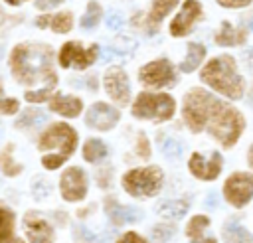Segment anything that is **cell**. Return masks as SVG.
<instances>
[{"label":"cell","instance_id":"6da1fadb","mask_svg":"<svg viewBox=\"0 0 253 243\" xmlns=\"http://www.w3.org/2000/svg\"><path fill=\"white\" fill-rule=\"evenodd\" d=\"M182 115L192 132L208 128L225 148L233 146L245 128V121L239 111L204 89H192L186 93Z\"/></svg>","mask_w":253,"mask_h":243},{"label":"cell","instance_id":"7a4b0ae2","mask_svg":"<svg viewBox=\"0 0 253 243\" xmlns=\"http://www.w3.org/2000/svg\"><path fill=\"white\" fill-rule=\"evenodd\" d=\"M10 67L22 85H38L53 89L57 77L51 67V47L45 43H20L10 53Z\"/></svg>","mask_w":253,"mask_h":243},{"label":"cell","instance_id":"3957f363","mask_svg":"<svg viewBox=\"0 0 253 243\" xmlns=\"http://www.w3.org/2000/svg\"><path fill=\"white\" fill-rule=\"evenodd\" d=\"M202 81L229 99H241L245 91V81L237 73V65L231 55H219L208 61L202 69Z\"/></svg>","mask_w":253,"mask_h":243},{"label":"cell","instance_id":"277c9868","mask_svg":"<svg viewBox=\"0 0 253 243\" xmlns=\"http://www.w3.org/2000/svg\"><path fill=\"white\" fill-rule=\"evenodd\" d=\"M77 144V132L65 124V122H55L51 124L42 136H40V150L45 152V156L42 158V164L47 170H55L59 168L75 150Z\"/></svg>","mask_w":253,"mask_h":243},{"label":"cell","instance_id":"5b68a950","mask_svg":"<svg viewBox=\"0 0 253 243\" xmlns=\"http://www.w3.org/2000/svg\"><path fill=\"white\" fill-rule=\"evenodd\" d=\"M176 103L166 93H140L132 103V115L136 119L168 121L174 115Z\"/></svg>","mask_w":253,"mask_h":243},{"label":"cell","instance_id":"8992f818","mask_svg":"<svg viewBox=\"0 0 253 243\" xmlns=\"http://www.w3.org/2000/svg\"><path fill=\"white\" fill-rule=\"evenodd\" d=\"M123 188L134 198L154 196L162 188V170L158 166L134 168L123 176Z\"/></svg>","mask_w":253,"mask_h":243},{"label":"cell","instance_id":"52a82bcc","mask_svg":"<svg viewBox=\"0 0 253 243\" xmlns=\"http://www.w3.org/2000/svg\"><path fill=\"white\" fill-rule=\"evenodd\" d=\"M99 53V45H89L87 49L79 41H67L59 49V65L61 67H75V69H85L89 67Z\"/></svg>","mask_w":253,"mask_h":243},{"label":"cell","instance_id":"ba28073f","mask_svg":"<svg viewBox=\"0 0 253 243\" xmlns=\"http://www.w3.org/2000/svg\"><path fill=\"white\" fill-rule=\"evenodd\" d=\"M223 196L235 207H243L245 203H249V200L253 196V178H251V174H247V172L231 174L223 184Z\"/></svg>","mask_w":253,"mask_h":243},{"label":"cell","instance_id":"9c48e42d","mask_svg":"<svg viewBox=\"0 0 253 243\" xmlns=\"http://www.w3.org/2000/svg\"><path fill=\"white\" fill-rule=\"evenodd\" d=\"M138 79L148 87H170L176 83V73L168 59H156L138 71Z\"/></svg>","mask_w":253,"mask_h":243},{"label":"cell","instance_id":"30bf717a","mask_svg":"<svg viewBox=\"0 0 253 243\" xmlns=\"http://www.w3.org/2000/svg\"><path fill=\"white\" fill-rule=\"evenodd\" d=\"M59 186H61V196H63L67 202H77V200L85 198V194H87L85 172H83L81 168H77V166L67 168V170L61 174Z\"/></svg>","mask_w":253,"mask_h":243},{"label":"cell","instance_id":"8fae6325","mask_svg":"<svg viewBox=\"0 0 253 243\" xmlns=\"http://www.w3.org/2000/svg\"><path fill=\"white\" fill-rule=\"evenodd\" d=\"M105 91L119 105H126L130 99L128 77L121 67H111L105 71Z\"/></svg>","mask_w":253,"mask_h":243},{"label":"cell","instance_id":"7c38bea8","mask_svg":"<svg viewBox=\"0 0 253 243\" xmlns=\"http://www.w3.org/2000/svg\"><path fill=\"white\" fill-rule=\"evenodd\" d=\"M200 16H202V4H200L198 0H186V2L182 4V10L174 16V20H172V24H170V34H172L174 38L186 36V34L192 30L194 22H196Z\"/></svg>","mask_w":253,"mask_h":243},{"label":"cell","instance_id":"4fadbf2b","mask_svg":"<svg viewBox=\"0 0 253 243\" xmlns=\"http://www.w3.org/2000/svg\"><path fill=\"white\" fill-rule=\"evenodd\" d=\"M221 164H223V160H221V154H219V152H211L210 160H206L200 152H194V154L190 156L188 168H190V172H192L196 178H200V180H213V178H217V174L221 172Z\"/></svg>","mask_w":253,"mask_h":243},{"label":"cell","instance_id":"5bb4252c","mask_svg":"<svg viewBox=\"0 0 253 243\" xmlns=\"http://www.w3.org/2000/svg\"><path fill=\"white\" fill-rule=\"evenodd\" d=\"M85 122H87V126H91V128L109 130V128H113V126L119 122V111L113 109V107L107 105V103H95V105H91V109L87 111Z\"/></svg>","mask_w":253,"mask_h":243},{"label":"cell","instance_id":"9a60e30c","mask_svg":"<svg viewBox=\"0 0 253 243\" xmlns=\"http://www.w3.org/2000/svg\"><path fill=\"white\" fill-rule=\"evenodd\" d=\"M24 231L32 243H53L51 225L38 213H28L24 217Z\"/></svg>","mask_w":253,"mask_h":243},{"label":"cell","instance_id":"2e32d148","mask_svg":"<svg viewBox=\"0 0 253 243\" xmlns=\"http://www.w3.org/2000/svg\"><path fill=\"white\" fill-rule=\"evenodd\" d=\"M49 109L53 113H59L63 117H77L83 109V101L77 99V97H71V95H53L49 99Z\"/></svg>","mask_w":253,"mask_h":243},{"label":"cell","instance_id":"e0dca14e","mask_svg":"<svg viewBox=\"0 0 253 243\" xmlns=\"http://www.w3.org/2000/svg\"><path fill=\"white\" fill-rule=\"evenodd\" d=\"M105 211L109 215V219L115 225H123V223H132L136 219H140V211L134 207H125L121 203H117L115 200H107L105 202Z\"/></svg>","mask_w":253,"mask_h":243},{"label":"cell","instance_id":"ac0fdd59","mask_svg":"<svg viewBox=\"0 0 253 243\" xmlns=\"http://www.w3.org/2000/svg\"><path fill=\"white\" fill-rule=\"evenodd\" d=\"M210 227V217L206 215H196L190 219L188 227H186V233H188V239L194 241V243H217L213 239V235L208 231Z\"/></svg>","mask_w":253,"mask_h":243},{"label":"cell","instance_id":"d6986e66","mask_svg":"<svg viewBox=\"0 0 253 243\" xmlns=\"http://www.w3.org/2000/svg\"><path fill=\"white\" fill-rule=\"evenodd\" d=\"M247 41V30L231 26L227 20L221 22V28L215 36L217 45H243Z\"/></svg>","mask_w":253,"mask_h":243},{"label":"cell","instance_id":"ffe728a7","mask_svg":"<svg viewBox=\"0 0 253 243\" xmlns=\"http://www.w3.org/2000/svg\"><path fill=\"white\" fill-rule=\"evenodd\" d=\"M178 4V0H152L148 18H146V28L150 34H154L160 28V22L164 20V16Z\"/></svg>","mask_w":253,"mask_h":243},{"label":"cell","instance_id":"44dd1931","mask_svg":"<svg viewBox=\"0 0 253 243\" xmlns=\"http://www.w3.org/2000/svg\"><path fill=\"white\" fill-rule=\"evenodd\" d=\"M188 211V202L184 200H164L156 205V213L166 219H180Z\"/></svg>","mask_w":253,"mask_h":243},{"label":"cell","instance_id":"7402d4cb","mask_svg":"<svg viewBox=\"0 0 253 243\" xmlns=\"http://www.w3.org/2000/svg\"><path fill=\"white\" fill-rule=\"evenodd\" d=\"M223 239L225 243H253L251 233L237 223V219L229 217V221L223 225Z\"/></svg>","mask_w":253,"mask_h":243},{"label":"cell","instance_id":"603a6c76","mask_svg":"<svg viewBox=\"0 0 253 243\" xmlns=\"http://www.w3.org/2000/svg\"><path fill=\"white\" fill-rule=\"evenodd\" d=\"M204 57H206V47H204L202 43H190V45H188V53H186L184 61L180 63V69H182L184 73H192V71L202 63Z\"/></svg>","mask_w":253,"mask_h":243},{"label":"cell","instance_id":"cb8c5ba5","mask_svg":"<svg viewBox=\"0 0 253 243\" xmlns=\"http://www.w3.org/2000/svg\"><path fill=\"white\" fill-rule=\"evenodd\" d=\"M107 156V146L99 138H89L83 146V158L87 162H99Z\"/></svg>","mask_w":253,"mask_h":243},{"label":"cell","instance_id":"d4e9b609","mask_svg":"<svg viewBox=\"0 0 253 243\" xmlns=\"http://www.w3.org/2000/svg\"><path fill=\"white\" fill-rule=\"evenodd\" d=\"M14 233V213L0 205V243H10Z\"/></svg>","mask_w":253,"mask_h":243},{"label":"cell","instance_id":"484cf974","mask_svg":"<svg viewBox=\"0 0 253 243\" xmlns=\"http://www.w3.org/2000/svg\"><path fill=\"white\" fill-rule=\"evenodd\" d=\"M45 113H42L40 109H28L22 113V117L16 121V126L18 128H34L38 124H42L45 121Z\"/></svg>","mask_w":253,"mask_h":243},{"label":"cell","instance_id":"4316f807","mask_svg":"<svg viewBox=\"0 0 253 243\" xmlns=\"http://www.w3.org/2000/svg\"><path fill=\"white\" fill-rule=\"evenodd\" d=\"M12 150H14V144H6L4 150L0 152V170L6 176H16L22 172V166L12 160Z\"/></svg>","mask_w":253,"mask_h":243},{"label":"cell","instance_id":"83f0119b","mask_svg":"<svg viewBox=\"0 0 253 243\" xmlns=\"http://www.w3.org/2000/svg\"><path fill=\"white\" fill-rule=\"evenodd\" d=\"M134 47H136L134 40H130V38H125V36H119V38L113 41V45L107 49V55H105V59H109L111 55H128V53H130Z\"/></svg>","mask_w":253,"mask_h":243},{"label":"cell","instance_id":"f1b7e54d","mask_svg":"<svg viewBox=\"0 0 253 243\" xmlns=\"http://www.w3.org/2000/svg\"><path fill=\"white\" fill-rule=\"evenodd\" d=\"M99 20H101V6H99V2L91 0V2L87 4V12L83 14V18H81L79 24H81V28L89 30V28H95Z\"/></svg>","mask_w":253,"mask_h":243},{"label":"cell","instance_id":"f546056e","mask_svg":"<svg viewBox=\"0 0 253 243\" xmlns=\"http://www.w3.org/2000/svg\"><path fill=\"white\" fill-rule=\"evenodd\" d=\"M49 26H51V30L57 32V34H67V32L71 30V26H73V16H71V12H59V14L51 16Z\"/></svg>","mask_w":253,"mask_h":243},{"label":"cell","instance_id":"4dcf8cb0","mask_svg":"<svg viewBox=\"0 0 253 243\" xmlns=\"http://www.w3.org/2000/svg\"><path fill=\"white\" fill-rule=\"evenodd\" d=\"M18 109H20L18 99L4 97V89H2V83H0V113H4V115H14Z\"/></svg>","mask_w":253,"mask_h":243},{"label":"cell","instance_id":"1f68e13d","mask_svg":"<svg viewBox=\"0 0 253 243\" xmlns=\"http://www.w3.org/2000/svg\"><path fill=\"white\" fill-rule=\"evenodd\" d=\"M174 227L172 225H156L154 229H152V237H154V241L156 243H166L172 235H174Z\"/></svg>","mask_w":253,"mask_h":243},{"label":"cell","instance_id":"d6a6232c","mask_svg":"<svg viewBox=\"0 0 253 243\" xmlns=\"http://www.w3.org/2000/svg\"><path fill=\"white\" fill-rule=\"evenodd\" d=\"M162 152H164L168 158H178V156L182 154V146H180V142L168 138V140H164V144H162Z\"/></svg>","mask_w":253,"mask_h":243},{"label":"cell","instance_id":"836d02e7","mask_svg":"<svg viewBox=\"0 0 253 243\" xmlns=\"http://www.w3.org/2000/svg\"><path fill=\"white\" fill-rule=\"evenodd\" d=\"M49 91H51V89H47V87H42V89H38V91H28V93H26V101H30V103L45 101V99L49 97Z\"/></svg>","mask_w":253,"mask_h":243},{"label":"cell","instance_id":"e575fe53","mask_svg":"<svg viewBox=\"0 0 253 243\" xmlns=\"http://www.w3.org/2000/svg\"><path fill=\"white\" fill-rule=\"evenodd\" d=\"M136 154L142 156V158H148L150 156V148H148V140L144 134H138L136 138Z\"/></svg>","mask_w":253,"mask_h":243},{"label":"cell","instance_id":"d590c367","mask_svg":"<svg viewBox=\"0 0 253 243\" xmlns=\"http://www.w3.org/2000/svg\"><path fill=\"white\" fill-rule=\"evenodd\" d=\"M32 192H34V196L40 200V198H43V196H47V194H49V184H47V182H43V180H36V184H34Z\"/></svg>","mask_w":253,"mask_h":243},{"label":"cell","instance_id":"8d00e7d4","mask_svg":"<svg viewBox=\"0 0 253 243\" xmlns=\"http://www.w3.org/2000/svg\"><path fill=\"white\" fill-rule=\"evenodd\" d=\"M217 4H221L223 8H245L251 4V0H217Z\"/></svg>","mask_w":253,"mask_h":243},{"label":"cell","instance_id":"74e56055","mask_svg":"<svg viewBox=\"0 0 253 243\" xmlns=\"http://www.w3.org/2000/svg\"><path fill=\"white\" fill-rule=\"evenodd\" d=\"M121 26H123V18L117 12H113V14L107 16V28L109 30H119Z\"/></svg>","mask_w":253,"mask_h":243},{"label":"cell","instance_id":"f35d334b","mask_svg":"<svg viewBox=\"0 0 253 243\" xmlns=\"http://www.w3.org/2000/svg\"><path fill=\"white\" fill-rule=\"evenodd\" d=\"M117 243H146V241H144L140 235H136L134 231H128V233H125Z\"/></svg>","mask_w":253,"mask_h":243},{"label":"cell","instance_id":"ab89813d","mask_svg":"<svg viewBox=\"0 0 253 243\" xmlns=\"http://www.w3.org/2000/svg\"><path fill=\"white\" fill-rule=\"evenodd\" d=\"M75 237H81V239H87V241H99L91 231H87L85 227H75Z\"/></svg>","mask_w":253,"mask_h":243},{"label":"cell","instance_id":"60d3db41","mask_svg":"<svg viewBox=\"0 0 253 243\" xmlns=\"http://www.w3.org/2000/svg\"><path fill=\"white\" fill-rule=\"evenodd\" d=\"M63 0H38L36 2V8L40 10H47V8H53V6H59Z\"/></svg>","mask_w":253,"mask_h":243},{"label":"cell","instance_id":"b9f144b4","mask_svg":"<svg viewBox=\"0 0 253 243\" xmlns=\"http://www.w3.org/2000/svg\"><path fill=\"white\" fill-rule=\"evenodd\" d=\"M49 20H51V16H40V18L36 20V24H38L40 28H45V26L49 24Z\"/></svg>","mask_w":253,"mask_h":243},{"label":"cell","instance_id":"7bdbcfd3","mask_svg":"<svg viewBox=\"0 0 253 243\" xmlns=\"http://www.w3.org/2000/svg\"><path fill=\"white\" fill-rule=\"evenodd\" d=\"M6 4H10V6H18L20 2H24V0H4Z\"/></svg>","mask_w":253,"mask_h":243},{"label":"cell","instance_id":"ee69618b","mask_svg":"<svg viewBox=\"0 0 253 243\" xmlns=\"http://www.w3.org/2000/svg\"><path fill=\"white\" fill-rule=\"evenodd\" d=\"M0 20H4V14H2V12H0Z\"/></svg>","mask_w":253,"mask_h":243},{"label":"cell","instance_id":"f6af8a7d","mask_svg":"<svg viewBox=\"0 0 253 243\" xmlns=\"http://www.w3.org/2000/svg\"><path fill=\"white\" fill-rule=\"evenodd\" d=\"M16 243H22V241H16Z\"/></svg>","mask_w":253,"mask_h":243}]
</instances>
